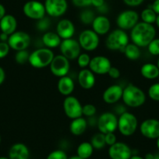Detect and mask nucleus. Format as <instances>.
<instances>
[{
  "instance_id": "obj_1",
  "label": "nucleus",
  "mask_w": 159,
  "mask_h": 159,
  "mask_svg": "<svg viewBox=\"0 0 159 159\" xmlns=\"http://www.w3.org/2000/svg\"><path fill=\"white\" fill-rule=\"evenodd\" d=\"M156 30L152 24L140 22L131 30L130 39L133 43L140 48L147 45L155 38Z\"/></svg>"
},
{
  "instance_id": "obj_2",
  "label": "nucleus",
  "mask_w": 159,
  "mask_h": 159,
  "mask_svg": "<svg viewBox=\"0 0 159 159\" xmlns=\"http://www.w3.org/2000/svg\"><path fill=\"white\" fill-rule=\"evenodd\" d=\"M122 99L126 106L132 108H137L144 104L146 96L141 89L132 84H129L123 89Z\"/></svg>"
},
{
  "instance_id": "obj_3",
  "label": "nucleus",
  "mask_w": 159,
  "mask_h": 159,
  "mask_svg": "<svg viewBox=\"0 0 159 159\" xmlns=\"http://www.w3.org/2000/svg\"><path fill=\"white\" fill-rule=\"evenodd\" d=\"M129 43V37L126 31L122 29L112 30L106 38V47L110 51L123 52L126 45Z\"/></svg>"
},
{
  "instance_id": "obj_4",
  "label": "nucleus",
  "mask_w": 159,
  "mask_h": 159,
  "mask_svg": "<svg viewBox=\"0 0 159 159\" xmlns=\"http://www.w3.org/2000/svg\"><path fill=\"white\" fill-rule=\"evenodd\" d=\"M55 54L50 48H39L33 51L28 62L34 68H44L50 65Z\"/></svg>"
},
{
  "instance_id": "obj_5",
  "label": "nucleus",
  "mask_w": 159,
  "mask_h": 159,
  "mask_svg": "<svg viewBox=\"0 0 159 159\" xmlns=\"http://www.w3.org/2000/svg\"><path fill=\"white\" fill-rule=\"evenodd\" d=\"M138 126L137 116L129 112H123L118 118L117 129L122 135L129 137L136 132Z\"/></svg>"
},
{
  "instance_id": "obj_6",
  "label": "nucleus",
  "mask_w": 159,
  "mask_h": 159,
  "mask_svg": "<svg viewBox=\"0 0 159 159\" xmlns=\"http://www.w3.org/2000/svg\"><path fill=\"white\" fill-rule=\"evenodd\" d=\"M31 39L29 34L23 31H15L9 36L7 43L11 49L14 51L26 50L31 44Z\"/></svg>"
},
{
  "instance_id": "obj_7",
  "label": "nucleus",
  "mask_w": 159,
  "mask_h": 159,
  "mask_svg": "<svg viewBox=\"0 0 159 159\" xmlns=\"http://www.w3.org/2000/svg\"><path fill=\"white\" fill-rule=\"evenodd\" d=\"M23 12L27 18L39 20L45 17L46 11L43 3L36 0H31L23 5Z\"/></svg>"
},
{
  "instance_id": "obj_8",
  "label": "nucleus",
  "mask_w": 159,
  "mask_h": 159,
  "mask_svg": "<svg viewBox=\"0 0 159 159\" xmlns=\"http://www.w3.org/2000/svg\"><path fill=\"white\" fill-rule=\"evenodd\" d=\"M79 43L81 48L87 51H94L99 45L100 39L93 30H85L80 34Z\"/></svg>"
},
{
  "instance_id": "obj_9",
  "label": "nucleus",
  "mask_w": 159,
  "mask_h": 159,
  "mask_svg": "<svg viewBox=\"0 0 159 159\" xmlns=\"http://www.w3.org/2000/svg\"><path fill=\"white\" fill-rule=\"evenodd\" d=\"M50 71L56 77H63L67 75L70 71V60L62 54L55 55L50 64Z\"/></svg>"
},
{
  "instance_id": "obj_10",
  "label": "nucleus",
  "mask_w": 159,
  "mask_h": 159,
  "mask_svg": "<svg viewBox=\"0 0 159 159\" xmlns=\"http://www.w3.org/2000/svg\"><path fill=\"white\" fill-rule=\"evenodd\" d=\"M97 125L99 131L104 134L115 132L118 127V118L112 113H104L98 118Z\"/></svg>"
},
{
  "instance_id": "obj_11",
  "label": "nucleus",
  "mask_w": 159,
  "mask_h": 159,
  "mask_svg": "<svg viewBox=\"0 0 159 159\" xmlns=\"http://www.w3.org/2000/svg\"><path fill=\"white\" fill-rule=\"evenodd\" d=\"M81 47L79 41L73 38L62 40L59 45L61 54L65 56L69 60L76 59L80 54Z\"/></svg>"
},
{
  "instance_id": "obj_12",
  "label": "nucleus",
  "mask_w": 159,
  "mask_h": 159,
  "mask_svg": "<svg viewBox=\"0 0 159 159\" xmlns=\"http://www.w3.org/2000/svg\"><path fill=\"white\" fill-rule=\"evenodd\" d=\"M83 106L77 98L68 96L63 101V110L65 114L70 119L73 120L83 116Z\"/></svg>"
},
{
  "instance_id": "obj_13",
  "label": "nucleus",
  "mask_w": 159,
  "mask_h": 159,
  "mask_svg": "<svg viewBox=\"0 0 159 159\" xmlns=\"http://www.w3.org/2000/svg\"><path fill=\"white\" fill-rule=\"evenodd\" d=\"M139 20V15L136 11L125 10L119 13L116 19V23L119 29L123 30H132Z\"/></svg>"
},
{
  "instance_id": "obj_14",
  "label": "nucleus",
  "mask_w": 159,
  "mask_h": 159,
  "mask_svg": "<svg viewBox=\"0 0 159 159\" xmlns=\"http://www.w3.org/2000/svg\"><path fill=\"white\" fill-rule=\"evenodd\" d=\"M89 69L94 74L106 75L108 72L109 69L112 67V63L108 57L104 56L98 55L92 57L89 64Z\"/></svg>"
},
{
  "instance_id": "obj_15",
  "label": "nucleus",
  "mask_w": 159,
  "mask_h": 159,
  "mask_svg": "<svg viewBox=\"0 0 159 159\" xmlns=\"http://www.w3.org/2000/svg\"><path fill=\"white\" fill-rule=\"evenodd\" d=\"M46 13L51 17H59L65 13L68 9L66 0H45Z\"/></svg>"
},
{
  "instance_id": "obj_16",
  "label": "nucleus",
  "mask_w": 159,
  "mask_h": 159,
  "mask_svg": "<svg viewBox=\"0 0 159 159\" xmlns=\"http://www.w3.org/2000/svg\"><path fill=\"white\" fill-rule=\"evenodd\" d=\"M141 134L148 139H157L159 138V120L147 119L141 123L140 126Z\"/></svg>"
},
{
  "instance_id": "obj_17",
  "label": "nucleus",
  "mask_w": 159,
  "mask_h": 159,
  "mask_svg": "<svg viewBox=\"0 0 159 159\" xmlns=\"http://www.w3.org/2000/svg\"><path fill=\"white\" fill-rule=\"evenodd\" d=\"M108 155L111 159H129L132 156V152L126 144L116 142L109 148Z\"/></svg>"
},
{
  "instance_id": "obj_18",
  "label": "nucleus",
  "mask_w": 159,
  "mask_h": 159,
  "mask_svg": "<svg viewBox=\"0 0 159 159\" xmlns=\"http://www.w3.org/2000/svg\"><path fill=\"white\" fill-rule=\"evenodd\" d=\"M123 88L118 85H112L104 91L102 99L108 104H113L122 99Z\"/></svg>"
},
{
  "instance_id": "obj_19",
  "label": "nucleus",
  "mask_w": 159,
  "mask_h": 159,
  "mask_svg": "<svg viewBox=\"0 0 159 159\" xmlns=\"http://www.w3.org/2000/svg\"><path fill=\"white\" fill-rule=\"evenodd\" d=\"M56 33L62 40L72 38L75 33L74 24L71 20L62 19L56 26Z\"/></svg>"
},
{
  "instance_id": "obj_20",
  "label": "nucleus",
  "mask_w": 159,
  "mask_h": 159,
  "mask_svg": "<svg viewBox=\"0 0 159 159\" xmlns=\"http://www.w3.org/2000/svg\"><path fill=\"white\" fill-rule=\"evenodd\" d=\"M93 30L98 35H104L109 31L111 27L110 20L104 16H95L92 22Z\"/></svg>"
},
{
  "instance_id": "obj_21",
  "label": "nucleus",
  "mask_w": 159,
  "mask_h": 159,
  "mask_svg": "<svg viewBox=\"0 0 159 159\" xmlns=\"http://www.w3.org/2000/svg\"><path fill=\"white\" fill-rule=\"evenodd\" d=\"M78 82L84 89H90L95 84L94 74L87 68H82L78 74Z\"/></svg>"
},
{
  "instance_id": "obj_22",
  "label": "nucleus",
  "mask_w": 159,
  "mask_h": 159,
  "mask_svg": "<svg viewBox=\"0 0 159 159\" xmlns=\"http://www.w3.org/2000/svg\"><path fill=\"white\" fill-rule=\"evenodd\" d=\"M17 27V20L12 15H5L0 20V30L2 33L11 35L16 31Z\"/></svg>"
},
{
  "instance_id": "obj_23",
  "label": "nucleus",
  "mask_w": 159,
  "mask_h": 159,
  "mask_svg": "<svg viewBox=\"0 0 159 159\" xmlns=\"http://www.w3.org/2000/svg\"><path fill=\"white\" fill-rule=\"evenodd\" d=\"M29 156L30 152L28 148L22 143L13 144L9 149V159H28Z\"/></svg>"
},
{
  "instance_id": "obj_24",
  "label": "nucleus",
  "mask_w": 159,
  "mask_h": 159,
  "mask_svg": "<svg viewBox=\"0 0 159 159\" xmlns=\"http://www.w3.org/2000/svg\"><path fill=\"white\" fill-rule=\"evenodd\" d=\"M57 88L58 91L62 96H70L75 89L74 82H73V80L71 78L67 75H65L59 79L57 84Z\"/></svg>"
},
{
  "instance_id": "obj_25",
  "label": "nucleus",
  "mask_w": 159,
  "mask_h": 159,
  "mask_svg": "<svg viewBox=\"0 0 159 159\" xmlns=\"http://www.w3.org/2000/svg\"><path fill=\"white\" fill-rule=\"evenodd\" d=\"M87 127V120L84 117L80 116V117L72 120V122L70 125V130L72 134L75 136H80L86 131Z\"/></svg>"
},
{
  "instance_id": "obj_26",
  "label": "nucleus",
  "mask_w": 159,
  "mask_h": 159,
  "mask_svg": "<svg viewBox=\"0 0 159 159\" xmlns=\"http://www.w3.org/2000/svg\"><path fill=\"white\" fill-rule=\"evenodd\" d=\"M42 42L44 45L48 48H55L59 47L62 39L58 35L57 33L55 32H46L42 37Z\"/></svg>"
},
{
  "instance_id": "obj_27",
  "label": "nucleus",
  "mask_w": 159,
  "mask_h": 159,
  "mask_svg": "<svg viewBox=\"0 0 159 159\" xmlns=\"http://www.w3.org/2000/svg\"><path fill=\"white\" fill-rule=\"evenodd\" d=\"M140 74L147 79H157L159 76V68L157 65L154 64H144L140 68Z\"/></svg>"
},
{
  "instance_id": "obj_28",
  "label": "nucleus",
  "mask_w": 159,
  "mask_h": 159,
  "mask_svg": "<svg viewBox=\"0 0 159 159\" xmlns=\"http://www.w3.org/2000/svg\"><path fill=\"white\" fill-rule=\"evenodd\" d=\"M123 52H124L126 57L130 61L137 60L141 54L140 47H138L133 43H128L125 48Z\"/></svg>"
},
{
  "instance_id": "obj_29",
  "label": "nucleus",
  "mask_w": 159,
  "mask_h": 159,
  "mask_svg": "<svg viewBox=\"0 0 159 159\" xmlns=\"http://www.w3.org/2000/svg\"><path fill=\"white\" fill-rule=\"evenodd\" d=\"M94 152V148L90 142H83L80 144V145L76 149L77 156L80 158L87 159L92 155Z\"/></svg>"
},
{
  "instance_id": "obj_30",
  "label": "nucleus",
  "mask_w": 159,
  "mask_h": 159,
  "mask_svg": "<svg viewBox=\"0 0 159 159\" xmlns=\"http://www.w3.org/2000/svg\"><path fill=\"white\" fill-rule=\"evenodd\" d=\"M157 15L156 14V12L151 8L144 9L142 11L141 14H140L142 22L150 23V24H153L154 23H155L156 20H157Z\"/></svg>"
},
{
  "instance_id": "obj_31",
  "label": "nucleus",
  "mask_w": 159,
  "mask_h": 159,
  "mask_svg": "<svg viewBox=\"0 0 159 159\" xmlns=\"http://www.w3.org/2000/svg\"><path fill=\"white\" fill-rule=\"evenodd\" d=\"M90 144H92L94 148L101 149L105 146V138H104V134L97 133L94 135L90 140Z\"/></svg>"
},
{
  "instance_id": "obj_32",
  "label": "nucleus",
  "mask_w": 159,
  "mask_h": 159,
  "mask_svg": "<svg viewBox=\"0 0 159 159\" xmlns=\"http://www.w3.org/2000/svg\"><path fill=\"white\" fill-rule=\"evenodd\" d=\"M30 54L26 50H22V51H17L15 55V61L17 63L20 65H23L29 61Z\"/></svg>"
},
{
  "instance_id": "obj_33",
  "label": "nucleus",
  "mask_w": 159,
  "mask_h": 159,
  "mask_svg": "<svg viewBox=\"0 0 159 159\" xmlns=\"http://www.w3.org/2000/svg\"><path fill=\"white\" fill-rule=\"evenodd\" d=\"M148 96L152 100L159 101V82L154 83L148 89Z\"/></svg>"
},
{
  "instance_id": "obj_34",
  "label": "nucleus",
  "mask_w": 159,
  "mask_h": 159,
  "mask_svg": "<svg viewBox=\"0 0 159 159\" xmlns=\"http://www.w3.org/2000/svg\"><path fill=\"white\" fill-rule=\"evenodd\" d=\"M77 64L80 68H86L87 66H89V64L90 61V57L86 53H83L78 56L77 58Z\"/></svg>"
},
{
  "instance_id": "obj_35",
  "label": "nucleus",
  "mask_w": 159,
  "mask_h": 159,
  "mask_svg": "<svg viewBox=\"0 0 159 159\" xmlns=\"http://www.w3.org/2000/svg\"><path fill=\"white\" fill-rule=\"evenodd\" d=\"M148 51L154 56L159 55V38H154L147 45Z\"/></svg>"
},
{
  "instance_id": "obj_36",
  "label": "nucleus",
  "mask_w": 159,
  "mask_h": 159,
  "mask_svg": "<svg viewBox=\"0 0 159 159\" xmlns=\"http://www.w3.org/2000/svg\"><path fill=\"white\" fill-rule=\"evenodd\" d=\"M95 18L94 14L90 10H84L80 15L81 22L84 24H90L92 23L94 19Z\"/></svg>"
},
{
  "instance_id": "obj_37",
  "label": "nucleus",
  "mask_w": 159,
  "mask_h": 159,
  "mask_svg": "<svg viewBox=\"0 0 159 159\" xmlns=\"http://www.w3.org/2000/svg\"><path fill=\"white\" fill-rule=\"evenodd\" d=\"M96 107L93 105V104H86V105L83 106L82 112L83 115L88 117H91L94 115L96 113Z\"/></svg>"
},
{
  "instance_id": "obj_38",
  "label": "nucleus",
  "mask_w": 159,
  "mask_h": 159,
  "mask_svg": "<svg viewBox=\"0 0 159 159\" xmlns=\"http://www.w3.org/2000/svg\"><path fill=\"white\" fill-rule=\"evenodd\" d=\"M46 159H68L67 155L62 150H55L51 152L48 155Z\"/></svg>"
},
{
  "instance_id": "obj_39",
  "label": "nucleus",
  "mask_w": 159,
  "mask_h": 159,
  "mask_svg": "<svg viewBox=\"0 0 159 159\" xmlns=\"http://www.w3.org/2000/svg\"><path fill=\"white\" fill-rule=\"evenodd\" d=\"M9 49H10V47L8 44L7 42L0 41V59L4 58L8 55Z\"/></svg>"
},
{
  "instance_id": "obj_40",
  "label": "nucleus",
  "mask_w": 159,
  "mask_h": 159,
  "mask_svg": "<svg viewBox=\"0 0 159 159\" xmlns=\"http://www.w3.org/2000/svg\"><path fill=\"white\" fill-rule=\"evenodd\" d=\"M104 138H105V143L107 145L111 146L117 142L116 136L115 135L114 132L105 134H104Z\"/></svg>"
},
{
  "instance_id": "obj_41",
  "label": "nucleus",
  "mask_w": 159,
  "mask_h": 159,
  "mask_svg": "<svg viewBox=\"0 0 159 159\" xmlns=\"http://www.w3.org/2000/svg\"><path fill=\"white\" fill-rule=\"evenodd\" d=\"M50 26V21L49 20L46 18H42L41 20H38V24H37V28L39 29V30L45 31Z\"/></svg>"
},
{
  "instance_id": "obj_42",
  "label": "nucleus",
  "mask_w": 159,
  "mask_h": 159,
  "mask_svg": "<svg viewBox=\"0 0 159 159\" xmlns=\"http://www.w3.org/2000/svg\"><path fill=\"white\" fill-rule=\"evenodd\" d=\"M72 2L76 7H87L91 5L92 0H72Z\"/></svg>"
},
{
  "instance_id": "obj_43",
  "label": "nucleus",
  "mask_w": 159,
  "mask_h": 159,
  "mask_svg": "<svg viewBox=\"0 0 159 159\" xmlns=\"http://www.w3.org/2000/svg\"><path fill=\"white\" fill-rule=\"evenodd\" d=\"M108 75L109 77H111L112 79H117L120 77V71L117 68L112 66L110 69H109L108 72Z\"/></svg>"
},
{
  "instance_id": "obj_44",
  "label": "nucleus",
  "mask_w": 159,
  "mask_h": 159,
  "mask_svg": "<svg viewBox=\"0 0 159 159\" xmlns=\"http://www.w3.org/2000/svg\"><path fill=\"white\" fill-rule=\"evenodd\" d=\"M144 0H123L124 3L129 6H138L143 2Z\"/></svg>"
},
{
  "instance_id": "obj_45",
  "label": "nucleus",
  "mask_w": 159,
  "mask_h": 159,
  "mask_svg": "<svg viewBox=\"0 0 159 159\" xmlns=\"http://www.w3.org/2000/svg\"><path fill=\"white\" fill-rule=\"evenodd\" d=\"M91 5L99 9L104 5V0H92Z\"/></svg>"
},
{
  "instance_id": "obj_46",
  "label": "nucleus",
  "mask_w": 159,
  "mask_h": 159,
  "mask_svg": "<svg viewBox=\"0 0 159 159\" xmlns=\"http://www.w3.org/2000/svg\"><path fill=\"white\" fill-rule=\"evenodd\" d=\"M151 8L156 12L157 15H159V0H154Z\"/></svg>"
},
{
  "instance_id": "obj_47",
  "label": "nucleus",
  "mask_w": 159,
  "mask_h": 159,
  "mask_svg": "<svg viewBox=\"0 0 159 159\" xmlns=\"http://www.w3.org/2000/svg\"><path fill=\"white\" fill-rule=\"evenodd\" d=\"M6 79V73H5L4 69L0 66V85L3 83Z\"/></svg>"
},
{
  "instance_id": "obj_48",
  "label": "nucleus",
  "mask_w": 159,
  "mask_h": 159,
  "mask_svg": "<svg viewBox=\"0 0 159 159\" xmlns=\"http://www.w3.org/2000/svg\"><path fill=\"white\" fill-rule=\"evenodd\" d=\"M5 15H6V9H5L4 6L0 3V20Z\"/></svg>"
},
{
  "instance_id": "obj_49",
  "label": "nucleus",
  "mask_w": 159,
  "mask_h": 159,
  "mask_svg": "<svg viewBox=\"0 0 159 159\" xmlns=\"http://www.w3.org/2000/svg\"><path fill=\"white\" fill-rule=\"evenodd\" d=\"M8 38H9V35H7V34H4V33H2L0 34V40H1V41L7 42Z\"/></svg>"
},
{
  "instance_id": "obj_50",
  "label": "nucleus",
  "mask_w": 159,
  "mask_h": 159,
  "mask_svg": "<svg viewBox=\"0 0 159 159\" xmlns=\"http://www.w3.org/2000/svg\"><path fill=\"white\" fill-rule=\"evenodd\" d=\"M154 158V154H151V153H148L145 155V159H153Z\"/></svg>"
},
{
  "instance_id": "obj_51",
  "label": "nucleus",
  "mask_w": 159,
  "mask_h": 159,
  "mask_svg": "<svg viewBox=\"0 0 159 159\" xmlns=\"http://www.w3.org/2000/svg\"><path fill=\"white\" fill-rule=\"evenodd\" d=\"M129 159H145L144 158H142V157L138 156V155H132L131 156V158Z\"/></svg>"
},
{
  "instance_id": "obj_52",
  "label": "nucleus",
  "mask_w": 159,
  "mask_h": 159,
  "mask_svg": "<svg viewBox=\"0 0 159 159\" xmlns=\"http://www.w3.org/2000/svg\"><path fill=\"white\" fill-rule=\"evenodd\" d=\"M156 24H157V27L159 28V15H157V20H156Z\"/></svg>"
},
{
  "instance_id": "obj_53",
  "label": "nucleus",
  "mask_w": 159,
  "mask_h": 159,
  "mask_svg": "<svg viewBox=\"0 0 159 159\" xmlns=\"http://www.w3.org/2000/svg\"><path fill=\"white\" fill-rule=\"evenodd\" d=\"M68 159H84V158H80L79 156H77V155H76V156H73V157H71V158H68Z\"/></svg>"
},
{
  "instance_id": "obj_54",
  "label": "nucleus",
  "mask_w": 159,
  "mask_h": 159,
  "mask_svg": "<svg viewBox=\"0 0 159 159\" xmlns=\"http://www.w3.org/2000/svg\"><path fill=\"white\" fill-rule=\"evenodd\" d=\"M153 159H159V153L154 155V158H153Z\"/></svg>"
},
{
  "instance_id": "obj_55",
  "label": "nucleus",
  "mask_w": 159,
  "mask_h": 159,
  "mask_svg": "<svg viewBox=\"0 0 159 159\" xmlns=\"http://www.w3.org/2000/svg\"><path fill=\"white\" fill-rule=\"evenodd\" d=\"M157 147L159 150V138H157Z\"/></svg>"
},
{
  "instance_id": "obj_56",
  "label": "nucleus",
  "mask_w": 159,
  "mask_h": 159,
  "mask_svg": "<svg viewBox=\"0 0 159 159\" xmlns=\"http://www.w3.org/2000/svg\"><path fill=\"white\" fill-rule=\"evenodd\" d=\"M0 159H9V158H5V157H0Z\"/></svg>"
},
{
  "instance_id": "obj_57",
  "label": "nucleus",
  "mask_w": 159,
  "mask_h": 159,
  "mask_svg": "<svg viewBox=\"0 0 159 159\" xmlns=\"http://www.w3.org/2000/svg\"><path fill=\"white\" fill-rule=\"evenodd\" d=\"M157 67H158V68H159V57H158V60H157Z\"/></svg>"
},
{
  "instance_id": "obj_58",
  "label": "nucleus",
  "mask_w": 159,
  "mask_h": 159,
  "mask_svg": "<svg viewBox=\"0 0 159 159\" xmlns=\"http://www.w3.org/2000/svg\"><path fill=\"white\" fill-rule=\"evenodd\" d=\"M0 143H1V137H0Z\"/></svg>"
},
{
  "instance_id": "obj_59",
  "label": "nucleus",
  "mask_w": 159,
  "mask_h": 159,
  "mask_svg": "<svg viewBox=\"0 0 159 159\" xmlns=\"http://www.w3.org/2000/svg\"><path fill=\"white\" fill-rule=\"evenodd\" d=\"M151 1H154V0H151Z\"/></svg>"
},
{
  "instance_id": "obj_60",
  "label": "nucleus",
  "mask_w": 159,
  "mask_h": 159,
  "mask_svg": "<svg viewBox=\"0 0 159 159\" xmlns=\"http://www.w3.org/2000/svg\"><path fill=\"white\" fill-rule=\"evenodd\" d=\"M158 78H159V76H158Z\"/></svg>"
}]
</instances>
